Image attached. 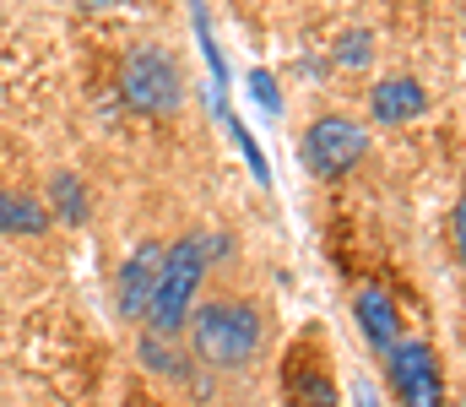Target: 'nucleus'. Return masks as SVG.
I'll list each match as a JSON object with an SVG mask.
<instances>
[{
    "label": "nucleus",
    "instance_id": "1",
    "mask_svg": "<svg viewBox=\"0 0 466 407\" xmlns=\"http://www.w3.org/2000/svg\"><path fill=\"white\" fill-rule=\"evenodd\" d=\"M196 359L212 370H244L260 353V310L249 299H212L190 310Z\"/></svg>",
    "mask_w": 466,
    "mask_h": 407
},
{
    "label": "nucleus",
    "instance_id": "2",
    "mask_svg": "<svg viewBox=\"0 0 466 407\" xmlns=\"http://www.w3.org/2000/svg\"><path fill=\"white\" fill-rule=\"evenodd\" d=\"M207 267H212V261H207L201 234H185V239H174V245L163 250L157 288H152V304H147V326H152V337H179V331H185Z\"/></svg>",
    "mask_w": 466,
    "mask_h": 407
},
{
    "label": "nucleus",
    "instance_id": "3",
    "mask_svg": "<svg viewBox=\"0 0 466 407\" xmlns=\"http://www.w3.org/2000/svg\"><path fill=\"white\" fill-rule=\"evenodd\" d=\"M119 93H125V104L141 109V115H174L179 98H185V76H179V66H174L168 49L141 44V49H130L125 66H119Z\"/></svg>",
    "mask_w": 466,
    "mask_h": 407
},
{
    "label": "nucleus",
    "instance_id": "4",
    "mask_svg": "<svg viewBox=\"0 0 466 407\" xmlns=\"http://www.w3.org/2000/svg\"><path fill=\"white\" fill-rule=\"evenodd\" d=\"M363 152H369V136L348 115H320L304 131V163L315 168V179H342L348 168H358Z\"/></svg>",
    "mask_w": 466,
    "mask_h": 407
},
{
    "label": "nucleus",
    "instance_id": "5",
    "mask_svg": "<svg viewBox=\"0 0 466 407\" xmlns=\"http://www.w3.org/2000/svg\"><path fill=\"white\" fill-rule=\"evenodd\" d=\"M385 359H390V386L401 407H445V375L429 342H396Z\"/></svg>",
    "mask_w": 466,
    "mask_h": 407
},
{
    "label": "nucleus",
    "instance_id": "6",
    "mask_svg": "<svg viewBox=\"0 0 466 407\" xmlns=\"http://www.w3.org/2000/svg\"><path fill=\"white\" fill-rule=\"evenodd\" d=\"M423 109H429V93H423L418 76H385V82L369 93V115H374L380 126H407V120H418Z\"/></svg>",
    "mask_w": 466,
    "mask_h": 407
},
{
    "label": "nucleus",
    "instance_id": "7",
    "mask_svg": "<svg viewBox=\"0 0 466 407\" xmlns=\"http://www.w3.org/2000/svg\"><path fill=\"white\" fill-rule=\"evenodd\" d=\"M157 267H163V245H141L125 267H119V315H147L152 304V288H157Z\"/></svg>",
    "mask_w": 466,
    "mask_h": 407
},
{
    "label": "nucleus",
    "instance_id": "8",
    "mask_svg": "<svg viewBox=\"0 0 466 407\" xmlns=\"http://www.w3.org/2000/svg\"><path fill=\"white\" fill-rule=\"evenodd\" d=\"M358 326H363V337H369L380 353H390V348L401 342V315H396L390 293H380V288H363V293H358Z\"/></svg>",
    "mask_w": 466,
    "mask_h": 407
},
{
    "label": "nucleus",
    "instance_id": "9",
    "mask_svg": "<svg viewBox=\"0 0 466 407\" xmlns=\"http://www.w3.org/2000/svg\"><path fill=\"white\" fill-rule=\"evenodd\" d=\"M55 218L33 201V196H22V190H0V234H44Z\"/></svg>",
    "mask_w": 466,
    "mask_h": 407
},
{
    "label": "nucleus",
    "instance_id": "10",
    "mask_svg": "<svg viewBox=\"0 0 466 407\" xmlns=\"http://www.w3.org/2000/svg\"><path fill=\"white\" fill-rule=\"evenodd\" d=\"M49 196H55V218H66V223H87V190H82L76 174H55Z\"/></svg>",
    "mask_w": 466,
    "mask_h": 407
},
{
    "label": "nucleus",
    "instance_id": "11",
    "mask_svg": "<svg viewBox=\"0 0 466 407\" xmlns=\"http://www.w3.org/2000/svg\"><path fill=\"white\" fill-rule=\"evenodd\" d=\"M369 44H374L369 33H348V38H342V55H337V60H342V66H363V60L374 55Z\"/></svg>",
    "mask_w": 466,
    "mask_h": 407
},
{
    "label": "nucleus",
    "instance_id": "12",
    "mask_svg": "<svg viewBox=\"0 0 466 407\" xmlns=\"http://www.w3.org/2000/svg\"><path fill=\"white\" fill-rule=\"evenodd\" d=\"M249 87H255V104H266V109H277V104H282V98H277V82H271L266 71H255V76H249Z\"/></svg>",
    "mask_w": 466,
    "mask_h": 407
},
{
    "label": "nucleus",
    "instance_id": "13",
    "mask_svg": "<svg viewBox=\"0 0 466 407\" xmlns=\"http://www.w3.org/2000/svg\"><path fill=\"white\" fill-rule=\"evenodd\" d=\"M304 407H331V392H326V386H315V392L304 397Z\"/></svg>",
    "mask_w": 466,
    "mask_h": 407
}]
</instances>
